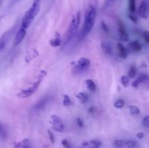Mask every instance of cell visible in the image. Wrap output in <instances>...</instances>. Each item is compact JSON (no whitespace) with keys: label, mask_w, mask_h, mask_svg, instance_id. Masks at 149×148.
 <instances>
[{"label":"cell","mask_w":149,"mask_h":148,"mask_svg":"<svg viewBox=\"0 0 149 148\" xmlns=\"http://www.w3.org/2000/svg\"><path fill=\"white\" fill-rule=\"evenodd\" d=\"M96 15H97V11L95 7L93 5L90 6L85 13L84 23L79 34V39H84L91 31L95 23Z\"/></svg>","instance_id":"obj_1"},{"label":"cell","mask_w":149,"mask_h":148,"mask_svg":"<svg viewBox=\"0 0 149 148\" xmlns=\"http://www.w3.org/2000/svg\"><path fill=\"white\" fill-rule=\"evenodd\" d=\"M40 1L41 0H33L31 7L26 12L23 16L20 26L26 29L30 27L32 22L40 11Z\"/></svg>","instance_id":"obj_2"},{"label":"cell","mask_w":149,"mask_h":148,"mask_svg":"<svg viewBox=\"0 0 149 148\" xmlns=\"http://www.w3.org/2000/svg\"><path fill=\"white\" fill-rule=\"evenodd\" d=\"M45 75H46V72L44 71H41L40 73L38 75L36 80L34 81V83L32 84L31 86L29 87V88L23 89L21 91H19V92L17 93V97L22 99L28 98V97H31L33 94H34V93L36 92V90L38 89V88H39V85H40V84L42 83V80H43L44 77H45Z\"/></svg>","instance_id":"obj_3"},{"label":"cell","mask_w":149,"mask_h":148,"mask_svg":"<svg viewBox=\"0 0 149 148\" xmlns=\"http://www.w3.org/2000/svg\"><path fill=\"white\" fill-rule=\"evenodd\" d=\"M80 22H81V12L79 11L74 15H73L71 24H70V26L68 28V30L66 33L65 44H67L68 42H69L73 39L74 35L76 34V33L78 30Z\"/></svg>","instance_id":"obj_4"},{"label":"cell","mask_w":149,"mask_h":148,"mask_svg":"<svg viewBox=\"0 0 149 148\" xmlns=\"http://www.w3.org/2000/svg\"><path fill=\"white\" fill-rule=\"evenodd\" d=\"M90 65V60L88 58L81 57L77 60V63L73 67L72 72L74 73H79L87 70Z\"/></svg>","instance_id":"obj_5"},{"label":"cell","mask_w":149,"mask_h":148,"mask_svg":"<svg viewBox=\"0 0 149 148\" xmlns=\"http://www.w3.org/2000/svg\"><path fill=\"white\" fill-rule=\"evenodd\" d=\"M50 118L52 129L57 132H62L64 129V125L61 119L57 115H52Z\"/></svg>","instance_id":"obj_6"},{"label":"cell","mask_w":149,"mask_h":148,"mask_svg":"<svg viewBox=\"0 0 149 148\" xmlns=\"http://www.w3.org/2000/svg\"><path fill=\"white\" fill-rule=\"evenodd\" d=\"M138 15L142 18H148L149 15V1L148 0H143L141 3L138 8Z\"/></svg>","instance_id":"obj_7"},{"label":"cell","mask_w":149,"mask_h":148,"mask_svg":"<svg viewBox=\"0 0 149 148\" xmlns=\"http://www.w3.org/2000/svg\"><path fill=\"white\" fill-rule=\"evenodd\" d=\"M27 30L28 29L25 28L20 26V28H19L18 30L16 33L14 38V41H13V44H14V46H17V45H19L23 41V39H24L26 35Z\"/></svg>","instance_id":"obj_8"},{"label":"cell","mask_w":149,"mask_h":148,"mask_svg":"<svg viewBox=\"0 0 149 148\" xmlns=\"http://www.w3.org/2000/svg\"><path fill=\"white\" fill-rule=\"evenodd\" d=\"M118 34L121 40L123 41H127L129 40V36L126 30V28L122 20L118 21Z\"/></svg>","instance_id":"obj_9"},{"label":"cell","mask_w":149,"mask_h":148,"mask_svg":"<svg viewBox=\"0 0 149 148\" xmlns=\"http://www.w3.org/2000/svg\"><path fill=\"white\" fill-rule=\"evenodd\" d=\"M102 145L101 141L97 139H93V140L84 142L81 144V147L84 148H99Z\"/></svg>","instance_id":"obj_10"},{"label":"cell","mask_w":149,"mask_h":148,"mask_svg":"<svg viewBox=\"0 0 149 148\" xmlns=\"http://www.w3.org/2000/svg\"><path fill=\"white\" fill-rule=\"evenodd\" d=\"M49 44L53 47H58L62 44V39L61 36L58 32H55L53 38L49 41Z\"/></svg>","instance_id":"obj_11"},{"label":"cell","mask_w":149,"mask_h":148,"mask_svg":"<svg viewBox=\"0 0 149 148\" xmlns=\"http://www.w3.org/2000/svg\"><path fill=\"white\" fill-rule=\"evenodd\" d=\"M49 98L48 97H45L43 98H42L39 101H38L36 103V104L33 107V109L35 110H36V111H39V110L44 109L45 106H46V104L48 103V102H49Z\"/></svg>","instance_id":"obj_12"},{"label":"cell","mask_w":149,"mask_h":148,"mask_svg":"<svg viewBox=\"0 0 149 148\" xmlns=\"http://www.w3.org/2000/svg\"><path fill=\"white\" fill-rule=\"evenodd\" d=\"M116 48H117L118 51V55L122 59H126L127 57V51L126 48L124 46L123 44H122L121 43H118L116 45Z\"/></svg>","instance_id":"obj_13"},{"label":"cell","mask_w":149,"mask_h":148,"mask_svg":"<svg viewBox=\"0 0 149 148\" xmlns=\"http://www.w3.org/2000/svg\"><path fill=\"white\" fill-rule=\"evenodd\" d=\"M15 148H31V145L29 139H24L19 142L14 144Z\"/></svg>","instance_id":"obj_14"},{"label":"cell","mask_w":149,"mask_h":148,"mask_svg":"<svg viewBox=\"0 0 149 148\" xmlns=\"http://www.w3.org/2000/svg\"><path fill=\"white\" fill-rule=\"evenodd\" d=\"M148 79V76H147L146 74L144 73H142L140 75V76L138 77V78H137L135 81H134L133 82H132V86L134 87V88H138V86H139V84H141V83L143 82V81H145L146 80Z\"/></svg>","instance_id":"obj_15"},{"label":"cell","mask_w":149,"mask_h":148,"mask_svg":"<svg viewBox=\"0 0 149 148\" xmlns=\"http://www.w3.org/2000/svg\"><path fill=\"white\" fill-rule=\"evenodd\" d=\"M101 47H102V49H103V52H104L106 55H111L112 48H111V46L110 44L108 43V42H106V41H103L101 43Z\"/></svg>","instance_id":"obj_16"},{"label":"cell","mask_w":149,"mask_h":148,"mask_svg":"<svg viewBox=\"0 0 149 148\" xmlns=\"http://www.w3.org/2000/svg\"><path fill=\"white\" fill-rule=\"evenodd\" d=\"M85 85L87 86V89L90 91H95L96 90V84L94 81L92 79H87L85 81Z\"/></svg>","instance_id":"obj_17"},{"label":"cell","mask_w":149,"mask_h":148,"mask_svg":"<svg viewBox=\"0 0 149 148\" xmlns=\"http://www.w3.org/2000/svg\"><path fill=\"white\" fill-rule=\"evenodd\" d=\"M130 46L131 49L133 50L134 52H140L142 49V46L138 41H134L131 42L130 44Z\"/></svg>","instance_id":"obj_18"},{"label":"cell","mask_w":149,"mask_h":148,"mask_svg":"<svg viewBox=\"0 0 149 148\" xmlns=\"http://www.w3.org/2000/svg\"><path fill=\"white\" fill-rule=\"evenodd\" d=\"M77 98L78 99L79 101L81 103L87 102L89 99V96L87 93L79 92L77 94Z\"/></svg>","instance_id":"obj_19"},{"label":"cell","mask_w":149,"mask_h":148,"mask_svg":"<svg viewBox=\"0 0 149 148\" xmlns=\"http://www.w3.org/2000/svg\"><path fill=\"white\" fill-rule=\"evenodd\" d=\"M129 107L130 112L132 115H138L140 113V109L139 107H137L135 105H129L128 106Z\"/></svg>","instance_id":"obj_20"},{"label":"cell","mask_w":149,"mask_h":148,"mask_svg":"<svg viewBox=\"0 0 149 148\" xmlns=\"http://www.w3.org/2000/svg\"><path fill=\"white\" fill-rule=\"evenodd\" d=\"M121 83L125 87H127L130 84V78L127 75H122L120 78Z\"/></svg>","instance_id":"obj_21"},{"label":"cell","mask_w":149,"mask_h":148,"mask_svg":"<svg viewBox=\"0 0 149 148\" xmlns=\"http://www.w3.org/2000/svg\"><path fill=\"white\" fill-rule=\"evenodd\" d=\"M129 2V10L131 13L135 12L136 10V6H135V0H128Z\"/></svg>","instance_id":"obj_22"},{"label":"cell","mask_w":149,"mask_h":148,"mask_svg":"<svg viewBox=\"0 0 149 148\" xmlns=\"http://www.w3.org/2000/svg\"><path fill=\"white\" fill-rule=\"evenodd\" d=\"M71 103V100L70 99V97L68 94H64L63 95V104L64 106H68L70 105Z\"/></svg>","instance_id":"obj_23"},{"label":"cell","mask_w":149,"mask_h":148,"mask_svg":"<svg viewBox=\"0 0 149 148\" xmlns=\"http://www.w3.org/2000/svg\"><path fill=\"white\" fill-rule=\"evenodd\" d=\"M136 73H137V70H136V68H135V67H134V66L131 67L130 69V71H129V72H128V77H129V78H135V75H136Z\"/></svg>","instance_id":"obj_24"},{"label":"cell","mask_w":149,"mask_h":148,"mask_svg":"<svg viewBox=\"0 0 149 148\" xmlns=\"http://www.w3.org/2000/svg\"><path fill=\"white\" fill-rule=\"evenodd\" d=\"M113 105H114V107L117 109L122 108V107H124V105H125V101H124L123 100H122V99H119V100H116V101L115 102Z\"/></svg>","instance_id":"obj_25"},{"label":"cell","mask_w":149,"mask_h":148,"mask_svg":"<svg viewBox=\"0 0 149 148\" xmlns=\"http://www.w3.org/2000/svg\"><path fill=\"white\" fill-rule=\"evenodd\" d=\"M113 144L116 147H122L125 145V142L122 140V139H116Z\"/></svg>","instance_id":"obj_26"},{"label":"cell","mask_w":149,"mask_h":148,"mask_svg":"<svg viewBox=\"0 0 149 148\" xmlns=\"http://www.w3.org/2000/svg\"><path fill=\"white\" fill-rule=\"evenodd\" d=\"M125 145L127 147V148H134L136 145V142L134 140H127L125 142Z\"/></svg>","instance_id":"obj_27"},{"label":"cell","mask_w":149,"mask_h":148,"mask_svg":"<svg viewBox=\"0 0 149 148\" xmlns=\"http://www.w3.org/2000/svg\"><path fill=\"white\" fill-rule=\"evenodd\" d=\"M100 27H101V29L103 30V31L106 33H109V26H107L106 23L104 21L101 22V24H100Z\"/></svg>","instance_id":"obj_28"},{"label":"cell","mask_w":149,"mask_h":148,"mask_svg":"<svg viewBox=\"0 0 149 148\" xmlns=\"http://www.w3.org/2000/svg\"><path fill=\"white\" fill-rule=\"evenodd\" d=\"M6 44V38L5 36H3L2 37L0 38V51L2 50L4 48Z\"/></svg>","instance_id":"obj_29"},{"label":"cell","mask_w":149,"mask_h":148,"mask_svg":"<svg viewBox=\"0 0 149 148\" xmlns=\"http://www.w3.org/2000/svg\"><path fill=\"white\" fill-rule=\"evenodd\" d=\"M143 124L146 127H149V116H146L143 120Z\"/></svg>","instance_id":"obj_30"},{"label":"cell","mask_w":149,"mask_h":148,"mask_svg":"<svg viewBox=\"0 0 149 148\" xmlns=\"http://www.w3.org/2000/svg\"><path fill=\"white\" fill-rule=\"evenodd\" d=\"M47 133H48V135H49V139H50L51 142H52V144H54L55 143V136H54L53 133H52V132L50 130H48Z\"/></svg>","instance_id":"obj_31"},{"label":"cell","mask_w":149,"mask_h":148,"mask_svg":"<svg viewBox=\"0 0 149 148\" xmlns=\"http://www.w3.org/2000/svg\"><path fill=\"white\" fill-rule=\"evenodd\" d=\"M129 18L132 20L133 23H136L138 22V17L135 16V15H133V13H131V14L129 15Z\"/></svg>","instance_id":"obj_32"},{"label":"cell","mask_w":149,"mask_h":148,"mask_svg":"<svg viewBox=\"0 0 149 148\" xmlns=\"http://www.w3.org/2000/svg\"><path fill=\"white\" fill-rule=\"evenodd\" d=\"M76 122H77V124L79 127L82 128L83 126H84V123H83L82 120H81L80 118H77L76 119Z\"/></svg>","instance_id":"obj_33"},{"label":"cell","mask_w":149,"mask_h":148,"mask_svg":"<svg viewBox=\"0 0 149 148\" xmlns=\"http://www.w3.org/2000/svg\"><path fill=\"white\" fill-rule=\"evenodd\" d=\"M61 144H62L63 146L65 147V148H71V146H70L69 142H68V141L66 140V139H63V140H62V142H61Z\"/></svg>","instance_id":"obj_34"},{"label":"cell","mask_w":149,"mask_h":148,"mask_svg":"<svg viewBox=\"0 0 149 148\" xmlns=\"http://www.w3.org/2000/svg\"><path fill=\"white\" fill-rule=\"evenodd\" d=\"M143 36L145 40L149 44V32L148 31H145L143 33Z\"/></svg>","instance_id":"obj_35"},{"label":"cell","mask_w":149,"mask_h":148,"mask_svg":"<svg viewBox=\"0 0 149 148\" xmlns=\"http://www.w3.org/2000/svg\"><path fill=\"white\" fill-rule=\"evenodd\" d=\"M137 137L138 138V139H143V138L144 137V133H143V132H140V133H138L136 134Z\"/></svg>","instance_id":"obj_36"},{"label":"cell","mask_w":149,"mask_h":148,"mask_svg":"<svg viewBox=\"0 0 149 148\" xmlns=\"http://www.w3.org/2000/svg\"><path fill=\"white\" fill-rule=\"evenodd\" d=\"M94 110H95L94 107H90V109H89V113H91V114H93V113H94Z\"/></svg>","instance_id":"obj_37"},{"label":"cell","mask_w":149,"mask_h":148,"mask_svg":"<svg viewBox=\"0 0 149 148\" xmlns=\"http://www.w3.org/2000/svg\"><path fill=\"white\" fill-rule=\"evenodd\" d=\"M1 131V124H0V131Z\"/></svg>","instance_id":"obj_38"},{"label":"cell","mask_w":149,"mask_h":148,"mask_svg":"<svg viewBox=\"0 0 149 148\" xmlns=\"http://www.w3.org/2000/svg\"><path fill=\"white\" fill-rule=\"evenodd\" d=\"M15 1H18V0H15Z\"/></svg>","instance_id":"obj_39"},{"label":"cell","mask_w":149,"mask_h":148,"mask_svg":"<svg viewBox=\"0 0 149 148\" xmlns=\"http://www.w3.org/2000/svg\"><path fill=\"white\" fill-rule=\"evenodd\" d=\"M1 1H2V0H0V2H1Z\"/></svg>","instance_id":"obj_40"},{"label":"cell","mask_w":149,"mask_h":148,"mask_svg":"<svg viewBox=\"0 0 149 148\" xmlns=\"http://www.w3.org/2000/svg\"><path fill=\"white\" fill-rule=\"evenodd\" d=\"M110 1H113V0H110Z\"/></svg>","instance_id":"obj_41"}]
</instances>
